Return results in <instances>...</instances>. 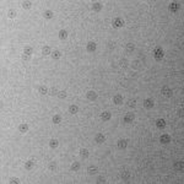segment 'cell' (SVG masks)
Wrapping results in <instances>:
<instances>
[{
    "mask_svg": "<svg viewBox=\"0 0 184 184\" xmlns=\"http://www.w3.org/2000/svg\"><path fill=\"white\" fill-rule=\"evenodd\" d=\"M9 183L10 184H18V183H20V179L16 178V177H12V178H10Z\"/></svg>",
    "mask_w": 184,
    "mask_h": 184,
    "instance_id": "obj_34",
    "label": "cell"
},
{
    "mask_svg": "<svg viewBox=\"0 0 184 184\" xmlns=\"http://www.w3.org/2000/svg\"><path fill=\"white\" fill-rule=\"evenodd\" d=\"M113 102H114V104L120 106V104L123 103V96H121V95H115V96L113 97Z\"/></svg>",
    "mask_w": 184,
    "mask_h": 184,
    "instance_id": "obj_11",
    "label": "cell"
},
{
    "mask_svg": "<svg viewBox=\"0 0 184 184\" xmlns=\"http://www.w3.org/2000/svg\"><path fill=\"white\" fill-rule=\"evenodd\" d=\"M160 141H161L162 144H168V142L171 141V136H169V135H167V134H163V135H161Z\"/></svg>",
    "mask_w": 184,
    "mask_h": 184,
    "instance_id": "obj_14",
    "label": "cell"
},
{
    "mask_svg": "<svg viewBox=\"0 0 184 184\" xmlns=\"http://www.w3.org/2000/svg\"><path fill=\"white\" fill-rule=\"evenodd\" d=\"M8 17L15 18V17H16V11H15L14 9H9V10H8Z\"/></svg>",
    "mask_w": 184,
    "mask_h": 184,
    "instance_id": "obj_27",
    "label": "cell"
},
{
    "mask_svg": "<svg viewBox=\"0 0 184 184\" xmlns=\"http://www.w3.org/2000/svg\"><path fill=\"white\" fill-rule=\"evenodd\" d=\"M35 167V161H32V160H29V161H26V163H25V168L29 171V169H32Z\"/></svg>",
    "mask_w": 184,
    "mask_h": 184,
    "instance_id": "obj_21",
    "label": "cell"
},
{
    "mask_svg": "<svg viewBox=\"0 0 184 184\" xmlns=\"http://www.w3.org/2000/svg\"><path fill=\"white\" fill-rule=\"evenodd\" d=\"M97 172H98V168H97L96 166H88V168H87V173H88L90 175H95Z\"/></svg>",
    "mask_w": 184,
    "mask_h": 184,
    "instance_id": "obj_12",
    "label": "cell"
},
{
    "mask_svg": "<svg viewBox=\"0 0 184 184\" xmlns=\"http://www.w3.org/2000/svg\"><path fill=\"white\" fill-rule=\"evenodd\" d=\"M156 127L158 129H165L166 128V121L163 119H157L156 121Z\"/></svg>",
    "mask_w": 184,
    "mask_h": 184,
    "instance_id": "obj_18",
    "label": "cell"
},
{
    "mask_svg": "<svg viewBox=\"0 0 184 184\" xmlns=\"http://www.w3.org/2000/svg\"><path fill=\"white\" fill-rule=\"evenodd\" d=\"M92 10L96 11V12L101 11L102 10V4L101 3H95V4H92Z\"/></svg>",
    "mask_w": 184,
    "mask_h": 184,
    "instance_id": "obj_22",
    "label": "cell"
},
{
    "mask_svg": "<svg viewBox=\"0 0 184 184\" xmlns=\"http://www.w3.org/2000/svg\"><path fill=\"white\" fill-rule=\"evenodd\" d=\"M59 145V141L56 140V139H52L50 141H49V147L50 148H56Z\"/></svg>",
    "mask_w": 184,
    "mask_h": 184,
    "instance_id": "obj_23",
    "label": "cell"
},
{
    "mask_svg": "<svg viewBox=\"0 0 184 184\" xmlns=\"http://www.w3.org/2000/svg\"><path fill=\"white\" fill-rule=\"evenodd\" d=\"M58 88H56V87H52V88H50V95H52V96H58Z\"/></svg>",
    "mask_w": 184,
    "mask_h": 184,
    "instance_id": "obj_40",
    "label": "cell"
},
{
    "mask_svg": "<svg viewBox=\"0 0 184 184\" xmlns=\"http://www.w3.org/2000/svg\"><path fill=\"white\" fill-rule=\"evenodd\" d=\"M113 26H114L115 28L123 27V26H124V21H123V20H121L120 17L114 18V20H113Z\"/></svg>",
    "mask_w": 184,
    "mask_h": 184,
    "instance_id": "obj_4",
    "label": "cell"
},
{
    "mask_svg": "<svg viewBox=\"0 0 184 184\" xmlns=\"http://www.w3.org/2000/svg\"><path fill=\"white\" fill-rule=\"evenodd\" d=\"M58 97H59V98H62V100H64L65 97H66V92H65V91H59V92H58Z\"/></svg>",
    "mask_w": 184,
    "mask_h": 184,
    "instance_id": "obj_39",
    "label": "cell"
},
{
    "mask_svg": "<svg viewBox=\"0 0 184 184\" xmlns=\"http://www.w3.org/2000/svg\"><path fill=\"white\" fill-rule=\"evenodd\" d=\"M79 112V107L76 106V104H71L70 107H69V113L70 114H76Z\"/></svg>",
    "mask_w": 184,
    "mask_h": 184,
    "instance_id": "obj_20",
    "label": "cell"
},
{
    "mask_svg": "<svg viewBox=\"0 0 184 184\" xmlns=\"http://www.w3.org/2000/svg\"><path fill=\"white\" fill-rule=\"evenodd\" d=\"M174 168L175 169H178V171H182V169H183V162L177 161V162L174 163Z\"/></svg>",
    "mask_w": 184,
    "mask_h": 184,
    "instance_id": "obj_32",
    "label": "cell"
},
{
    "mask_svg": "<svg viewBox=\"0 0 184 184\" xmlns=\"http://www.w3.org/2000/svg\"><path fill=\"white\" fill-rule=\"evenodd\" d=\"M48 87H47V86H41V87H39V93H41V95H47V93H48Z\"/></svg>",
    "mask_w": 184,
    "mask_h": 184,
    "instance_id": "obj_31",
    "label": "cell"
},
{
    "mask_svg": "<svg viewBox=\"0 0 184 184\" xmlns=\"http://www.w3.org/2000/svg\"><path fill=\"white\" fill-rule=\"evenodd\" d=\"M86 98L88 100V101H96L97 100V92L95 91H88L87 93H86Z\"/></svg>",
    "mask_w": 184,
    "mask_h": 184,
    "instance_id": "obj_3",
    "label": "cell"
},
{
    "mask_svg": "<svg viewBox=\"0 0 184 184\" xmlns=\"http://www.w3.org/2000/svg\"><path fill=\"white\" fill-rule=\"evenodd\" d=\"M43 16H44L46 18H48V20H50V18H53L54 14H53V11H52V10H46V11H44V14H43Z\"/></svg>",
    "mask_w": 184,
    "mask_h": 184,
    "instance_id": "obj_25",
    "label": "cell"
},
{
    "mask_svg": "<svg viewBox=\"0 0 184 184\" xmlns=\"http://www.w3.org/2000/svg\"><path fill=\"white\" fill-rule=\"evenodd\" d=\"M114 44H113V42H109V44H108V48H113Z\"/></svg>",
    "mask_w": 184,
    "mask_h": 184,
    "instance_id": "obj_44",
    "label": "cell"
},
{
    "mask_svg": "<svg viewBox=\"0 0 184 184\" xmlns=\"http://www.w3.org/2000/svg\"><path fill=\"white\" fill-rule=\"evenodd\" d=\"M177 9H178V4H177V3H172V4L169 5V10H171V11H177Z\"/></svg>",
    "mask_w": 184,
    "mask_h": 184,
    "instance_id": "obj_35",
    "label": "cell"
},
{
    "mask_svg": "<svg viewBox=\"0 0 184 184\" xmlns=\"http://www.w3.org/2000/svg\"><path fill=\"white\" fill-rule=\"evenodd\" d=\"M129 177H130V173H129L128 171H124V172L121 173V178H123V179H125V180L129 179Z\"/></svg>",
    "mask_w": 184,
    "mask_h": 184,
    "instance_id": "obj_37",
    "label": "cell"
},
{
    "mask_svg": "<svg viewBox=\"0 0 184 184\" xmlns=\"http://www.w3.org/2000/svg\"><path fill=\"white\" fill-rule=\"evenodd\" d=\"M98 184H101V183H106L107 180H106V177H103V175H100L98 178H97V180H96Z\"/></svg>",
    "mask_w": 184,
    "mask_h": 184,
    "instance_id": "obj_36",
    "label": "cell"
},
{
    "mask_svg": "<svg viewBox=\"0 0 184 184\" xmlns=\"http://www.w3.org/2000/svg\"><path fill=\"white\" fill-rule=\"evenodd\" d=\"M154 106H155V102H154L152 98H146V100L144 101V107H145L146 109H151Z\"/></svg>",
    "mask_w": 184,
    "mask_h": 184,
    "instance_id": "obj_2",
    "label": "cell"
},
{
    "mask_svg": "<svg viewBox=\"0 0 184 184\" xmlns=\"http://www.w3.org/2000/svg\"><path fill=\"white\" fill-rule=\"evenodd\" d=\"M32 53H33V48L32 47H29V46H26L25 48H23V54H26V55H32Z\"/></svg>",
    "mask_w": 184,
    "mask_h": 184,
    "instance_id": "obj_19",
    "label": "cell"
},
{
    "mask_svg": "<svg viewBox=\"0 0 184 184\" xmlns=\"http://www.w3.org/2000/svg\"><path fill=\"white\" fill-rule=\"evenodd\" d=\"M66 38H68V32H66V29H60V31H59V39L65 41Z\"/></svg>",
    "mask_w": 184,
    "mask_h": 184,
    "instance_id": "obj_16",
    "label": "cell"
},
{
    "mask_svg": "<svg viewBox=\"0 0 184 184\" xmlns=\"http://www.w3.org/2000/svg\"><path fill=\"white\" fill-rule=\"evenodd\" d=\"M161 92H162V95H163L165 97H171V96H172V90H171V87H168V86H163Z\"/></svg>",
    "mask_w": 184,
    "mask_h": 184,
    "instance_id": "obj_8",
    "label": "cell"
},
{
    "mask_svg": "<svg viewBox=\"0 0 184 184\" xmlns=\"http://www.w3.org/2000/svg\"><path fill=\"white\" fill-rule=\"evenodd\" d=\"M95 141L97 142V144H103L104 141H106V136L101 134V133H98V134H96V136H95Z\"/></svg>",
    "mask_w": 184,
    "mask_h": 184,
    "instance_id": "obj_6",
    "label": "cell"
},
{
    "mask_svg": "<svg viewBox=\"0 0 184 184\" xmlns=\"http://www.w3.org/2000/svg\"><path fill=\"white\" fill-rule=\"evenodd\" d=\"M48 168H49V171H52V172L56 171V163H55V162H50V163L48 165Z\"/></svg>",
    "mask_w": 184,
    "mask_h": 184,
    "instance_id": "obj_33",
    "label": "cell"
},
{
    "mask_svg": "<svg viewBox=\"0 0 184 184\" xmlns=\"http://www.w3.org/2000/svg\"><path fill=\"white\" fill-rule=\"evenodd\" d=\"M120 66H123V68H127V66H129V64H128V60L127 59H121L120 60Z\"/></svg>",
    "mask_w": 184,
    "mask_h": 184,
    "instance_id": "obj_38",
    "label": "cell"
},
{
    "mask_svg": "<svg viewBox=\"0 0 184 184\" xmlns=\"http://www.w3.org/2000/svg\"><path fill=\"white\" fill-rule=\"evenodd\" d=\"M138 63H139V62H133V64H131V65H133L134 68H139V64H138Z\"/></svg>",
    "mask_w": 184,
    "mask_h": 184,
    "instance_id": "obj_43",
    "label": "cell"
},
{
    "mask_svg": "<svg viewBox=\"0 0 184 184\" xmlns=\"http://www.w3.org/2000/svg\"><path fill=\"white\" fill-rule=\"evenodd\" d=\"M29 58H31L29 55H26V54L22 55V60H26V62H27V60H29Z\"/></svg>",
    "mask_w": 184,
    "mask_h": 184,
    "instance_id": "obj_42",
    "label": "cell"
},
{
    "mask_svg": "<svg viewBox=\"0 0 184 184\" xmlns=\"http://www.w3.org/2000/svg\"><path fill=\"white\" fill-rule=\"evenodd\" d=\"M60 121H62V117H60L59 114L53 115V123H54V124H60Z\"/></svg>",
    "mask_w": 184,
    "mask_h": 184,
    "instance_id": "obj_28",
    "label": "cell"
},
{
    "mask_svg": "<svg viewBox=\"0 0 184 184\" xmlns=\"http://www.w3.org/2000/svg\"><path fill=\"white\" fill-rule=\"evenodd\" d=\"M18 131L21 133V134H25V133H27L28 131V125L26 123H23V124H20L18 125Z\"/></svg>",
    "mask_w": 184,
    "mask_h": 184,
    "instance_id": "obj_13",
    "label": "cell"
},
{
    "mask_svg": "<svg viewBox=\"0 0 184 184\" xmlns=\"http://www.w3.org/2000/svg\"><path fill=\"white\" fill-rule=\"evenodd\" d=\"M88 156H90V152H88L87 148H81L80 150V157L81 158H87Z\"/></svg>",
    "mask_w": 184,
    "mask_h": 184,
    "instance_id": "obj_15",
    "label": "cell"
},
{
    "mask_svg": "<svg viewBox=\"0 0 184 184\" xmlns=\"http://www.w3.org/2000/svg\"><path fill=\"white\" fill-rule=\"evenodd\" d=\"M60 56H62V53H60L59 50H53V52H52V58H53V59H59Z\"/></svg>",
    "mask_w": 184,
    "mask_h": 184,
    "instance_id": "obj_29",
    "label": "cell"
},
{
    "mask_svg": "<svg viewBox=\"0 0 184 184\" xmlns=\"http://www.w3.org/2000/svg\"><path fill=\"white\" fill-rule=\"evenodd\" d=\"M70 168H71V171H74V172H77V171H80V168H81V163H80V162H74Z\"/></svg>",
    "mask_w": 184,
    "mask_h": 184,
    "instance_id": "obj_17",
    "label": "cell"
},
{
    "mask_svg": "<svg viewBox=\"0 0 184 184\" xmlns=\"http://www.w3.org/2000/svg\"><path fill=\"white\" fill-rule=\"evenodd\" d=\"M134 119H135V114L133 113V112H129V113H127L125 115H124V121L125 123H131V121H134Z\"/></svg>",
    "mask_w": 184,
    "mask_h": 184,
    "instance_id": "obj_1",
    "label": "cell"
},
{
    "mask_svg": "<svg viewBox=\"0 0 184 184\" xmlns=\"http://www.w3.org/2000/svg\"><path fill=\"white\" fill-rule=\"evenodd\" d=\"M163 58V49L162 48H157L155 50V59L156 60H161Z\"/></svg>",
    "mask_w": 184,
    "mask_h": 184,
    "instance_id": "obj_9",
    "label": "cell"
},
{
    "mask_svg": "<svg viewBox=\"0 0 184 184\" xmlns=\"http://www.w3.org/2000/svg\"><path fill=\"white\" fill-rule=\"evenodd\" d=\"M42 53H43V55L52 54V49H50V47H49V46H44L43 48H42Z\"/></svg>",
    "mask_w": 184,
    "mask_h": 184,
    "instance_id": "obj_24",
    "label": "cell"
},
{
    "mask_svg": "<svg viewBox=\"0 0 184 184\" xmlns=\"http://www.w3.org/2000/svg\"><path fill=\"white\" fill-rule=\"evenodd\" d=\"M86 49H87V52L93 53V52H96L97 46H96V43H95V42H88V43H87V46H86Z\"/></svg>",
    "mask_w": 184,
    "mask_h": 184,
    "instance_id": "obj_7",
    "label": "cell"
},
{
    "mask_svg": "<svg viewBox=\"0 0 184 184\" xmlns=\"http://www.w3.org/2000/svg\"><path fill=\"white\" fill-rule=\"evenodd\" d=\"M22 8L23 9H31V6H32V1H29V0H25V1H22Z\"/></svg>",
    "mask_w": 184,
    "mask_h": 184,
    "instance_id": "obj_26",
    "label": "cell"
},
{
    "mask_svg": "<svg viewBox=\"0 0 184 184\" xmlns=\"http://www.w3.org/2000/svg\"><path fill=\"white\" fill-rule=\"evenodd\" d=\"M128 106L130 108H134V107L136 106V101H135V100H130V101L128 102Z\"/></svg>",
    "mask_w": 184,
    "mask_h": 184,
    "instance_id": "obj_41",
    "label": "cell"
},
{
    "mask_svg": "<svg viewBox=\"0 0 184 184\" xmlns=\"http://www.w3.org/2000/svg\"><path fill=\"white\" fill-rule=\"evenodd\" d=\"M112 118V114H110L109 112H102L101 113V119H102V121H108V120Z\"/></svg>",
    "mask_w": 184,
    "mask_h": 184,
    "instance_id": "obj_10",
    "label": "cell"
},
{
    "mask_svg": "<svg viewBox=\"0 0 184 184\" xmlns=\"http://www.w3.org/2000/svg\"><path fill=\"white\" fill-rule=\"evenodd\" d=\"M134 49H135V46H134V43H128V44H127V52H128V53H131V52H134Z\"/></svg>",
    "mask_w": 184,
    "mask_h": 184,
    "instance_id": "obj_30",
    "label": "cell"
},
{
    "mask_svg": "<svg viewBox=\"0 0 184 184\" xmlns=\"http://www.w3.org/2000/svg\"><path fill=\"white\" fill-rule=\"evenodd\" d=\"M117 146H118L119 150H125L127 146H128V141L125 139H120L119 141H118V144H117Z\"/></svg>",
    "mask_w": 184,
    "mask_h": 184,
    "instance_id": "obj_5",
    "label": "cell"
}]
</instances>
